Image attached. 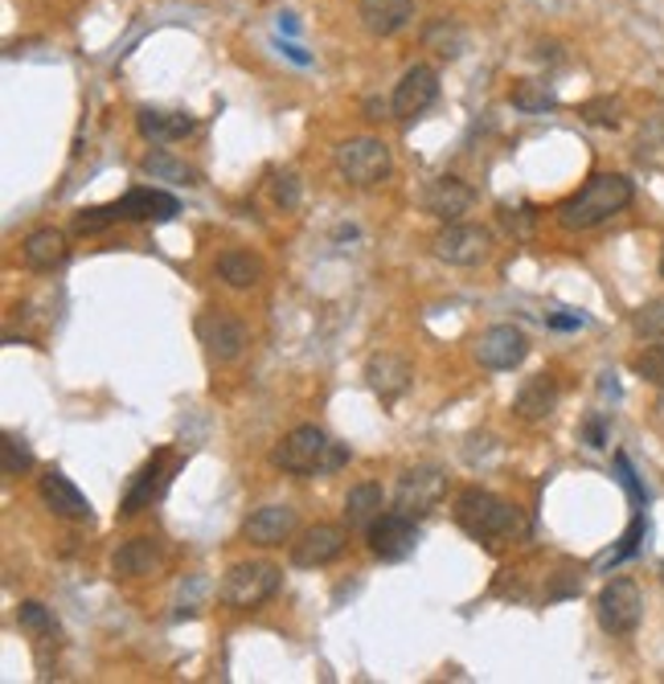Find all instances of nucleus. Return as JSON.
Instances as JSON below:
<instances>
[{"label": "nucleus", "instance_id": "obj_1", "mask_svg": "<svg viewBox=\"0 0 664 684\" xmlns=\"http://www.w3.org/2000/svg\"><path fill=\"white\" fill-rule=\"evenodd\" d=\"M632 197L635 185L623 172H595L574 197L558 205V221H562V230H595L607 218L623 214L632 205Z\"/></svg>", "mask_w": 664, "mask_h": 684}, {"label": "nucleus", "instance_id": "obj_2", "mask_svg": "<svg viewBox=\"0 0 664 684\" xmlns=\"http://www.w3.org/2000/svg\"><path fill=\"white\" fill-rule=\"evenodd\" d=\"M455 525H460L468 537L488 542V545L526 537V529H529L517 504L493 497V492H484V488H468V492H460V500H455Z\"/></svg>", "mask_w": 664, "mask_h": 684}, {"label": "nucleus", "instance_id": "obj_3", "mask_svg": "<svg viewBox=\"0 0 664 684\" xmlns=\"http://www.w3.org/2000/svg\"><path fill=\"white\" fill-rule=\"evenodd\" d=\"M279 582H283V570L275 561H238L226 570L222 578V603L234 611H255L263 607L267 598H275Z\"/></svg>", "mask_w": 664, "mask_h": 684}, {"label": "nucleus", "instance_id": "obj_4", "mask_svg": "<svg viewBox=\"0 0 664 684\" xmlns=\"http://www.w3.org/2000/svg\"><path fill=\"white\" fill-rule=\"evenodd\" d=\"M333 438L320 426H295L271 447V464L288 476H325Z\"/></svg>", "mask_w": 664, "mask_h": 684}, {"label": "nucleus", "instance_id": "obj_5", "mask_svg": "<svg viewBox=\"0 0 664 684\" xmlns=\"http://www.w3.org/2000/svg\"><path fill=\"white\" fill-rule=\"evenodd\" d=\"M337 172L357 189H370L378 181H386L390 172V148L373 136H353V140L337 144Z\"/></svg>", "mask_w": 664, "mask_h": 684}, {"label": "nucleus", "instance_id": "obj_6", "mask_svg": "<svg viewBox=\"0 0 664 684\" xmlns=\"http://www.w3.org/2000/svg\"><path fill=\"white\" fill-rule=\"evenodd\" d=\"M595 611H599V627L607 636H632L644 615V594L632 578H611L599 591Z\"/></svg>", "mask_w": 664, "mask_h": 684}, {"label": "nucleus", "instance_id": "obj_7", "mask_svg": "<svg viewBox=\"0 0 664 684\" xmlns=\"http://www.w3.org/2000/svg\"><path fill=\"white\" fill-rule=\"evenodd\" d=\"M198 341L205 344V357L217 365H230L247 349V324L226 308H210L198 316Z\"/></svg>", "mask_w": 664, "mask_h": 684}, {"label": "nucleus", "instance_id": "obj_8", "mask_svg": "<svg viewBox=\"0 0 664 684\" xmlns=\"http://www.w3.org/2000/svg\"><path fill=\"white\" fill-rule=\"evenodd\" d=\"M435 254L451 266H476L488 259L493 250V233L484 226H468V221H448L443 230L435 233Z\"/></svg>", "mask_w": 664, "mask_h": 684}, {"label": "nucleus", "instance_id": "obj_9", "mask_svg": "<svg viewBox=\"0 0 664 684\" xmlns=\"http://www.w3.org/2000/svg\"><path fill=\"white\" fill-rule=\"evenodd\" d=\"M443 488H448V476L439 471V467L423 464V467H410L406 476L398 480V492H394V504H398V513L406 516H427L439 504L443 497Z\"/></svg>", "mask_w": 664, "mask_h": 684}, {"label": "nucleus", "instance_id": "obj_10", "mask_svg": "<svg viewBox=\"0 0 664 684\" xmlns=\"http://www.w3.org/2000/svg\"><path fill=\"white\" fill-rule=\"evenodd\" d=\"M529 357V337L521 328L513 324H493L488 332H480L476 341V361L493 374H505V369H517L521 361Z\"/></svg>", "mask_w": 664, "mask_h": 684}, {"label": "nucleus", "instance_id": "obj_11", "mask_svg": "<svg viewBox=\"0 0 664 684\" xmlns=\"http://www.w3.org/2000/svg\"><path fill=\"white\" fill-rule=\"evenodd\" d=\"M418 545L415 516L406 513H382L370 525V554L378 561H406Z\"/></svg>", "mask_w": 664, "mask_h": 684}, {"label": "nucleus", "instance_id": "obj_12", "mask_svg": "<svg viewBox=\"0 0 664 684\" xmlns=\"http://www.w3.org/2000/svg\"><path fill=\"white\" fill-rule=\"evenodd\" d=\"M435 99H439V75L431 66H410L398 87H394L390 111H394V119H415V115L431 107Z\"/></svg>", "mask_w": 664, "mask_h": 684}, {"label": "nucleus", "instance_id": "obj_13", "mask_svg": "<svg viewBox=\"0 0 664 684\" xmlns=\"http://www.w3.org/2000/svg\"><path fill=\"white\" fill-rule=\"evenodd\" d=\"M472 205H476V189L468 185V181H460V176H439V181H431L427 193H423V209H427L431 218L443 221V226H448V221H460Z\"/></svg>", "mask_w": 664, "mask_h": 684}, {"label": "nucleus", "instance_id": "obj_14", "mask_svg": "<svg viewBox=\"0 0 664 684\" xmlns=\"http://www.w3.org/2000/svg\"><path fill=\"white\" fill-rule=\"evenodd\" d=\"M120 221H172L181 214V202L160 189H127L120 202H111Z\"/></svg>", "mask_w": 664, "mask_h": 684}, {"label": "nucleus", "instance_id": "obj_15", "mask_svg": "<svg viewBox=\"0 0 664 684\" xmlns=\"http://www.w3.org/2000/svg\"><path fill=\"white\" fill-rule=\"evenodd\" d=\"M340 554H345V529H340V525H312V529L292 545V566L316 570V566L337 561Z\"/></svg>", "mask_w": 664, "mask_h": 684}, {"label": "nucleus", "instance_id": "obj_16", "mask_svg": "<svg viewBox=\"0 0 664 684\" xmlns=\"http://www.w3.org/2000/svg\"><path fill=\"white\" fill-rule=\"evenodd\" d=\"M295 533V509L292 504H263L247 516L243 537L255 545H283Z\"/></svg>", "mask_w": 664, "mask_h": 684}, {"label": "nucleus", "instance_id": "obj_17", "mask_svg": "<svg viewBox=\"0 0 664 684\" xmlns=\"http://www.w3.org/2000/svg\"><path fill=\"white\" fill-rule=\"evenodd\" d=\"M410 377H415L410 361L394 357V353H378V357H370V365H365V381H370V389L382 402L402 398V394L410 389Z\"/></svg>", "mask_w": 664, "mask_h": 684}, {"label": "nucleus", "instance_id": "obj_18", "mask_svg": "<svg viewBox=\"0 0 664 684\" xmlns=\"http://www.w3.org/2000/svg\"><path fill=\"white\" fill-rule=\"evenodd\" d=\"M136 127L148 144H177V140H185V136H193V127L198 124H193V115H185V111L139 107Z\"/></svg>", "mask_w": 664, "mask_h": 684}, {"label": "nucleus", "instance_id": "obj_19", "mask_svg": "<svg viewBox=\"0 0 664 684\" xmlns=\"http://www.w3.org/2000/svg\"><path fill=\"white\" fill-rule=\"evenodd\" d=\"M357 16H361V25H365L373 37H394L398 30L410 25L415 0H361V4H357Z\"/></svg>", "mask_w": 664, "mask_h": 684}, {"label": "nucleus", "instance_id": "obj_20", "mask_svg": "<svg viewBox=\"0 0 664 684\" xmlns=\"http://www.w3.org/2000/svg\"><path fill=\"white\" fill-rule=\"evenodd\" d=\"M37 492H42L49 513L70 516V521H87V516H91V500L82 497L63 471H46V476L37 480Z\"/></svg>", "mask_w": 664, "mask_h": 684}, {"label": "nucleus", "instance_id": "obj_21", "mask_svg": "<svg viewBox=\"0 0 664 684\" xmlns=\"http://www.w3.org/2000/svg\"><path fill=\"white\" fill-rule=\"evenodd\" d=\"M160 561H165V549H160L156 537H132V542H124L115 549L111 570L124 578H144L153 574V570H160Z\"/></svg>", "mask_w": 664, "mask_h": 684}, {"label": "nucleus", "instance_id": "obj_22", "mask_svg": "<svg viewBox=\"0 0 664 684\" xmlns=\"http://www.w3.org/2000/svg\"><path fill=\"white\" fill-rule=\"evenodd\" d=\"M165 483H169V476H165V455H153V459L144 464V471L136 476V483L127 488L124 504H120V516L144 513V509H148V504L165 492Z\"/></svg>", "mask_w": 664, "mask_h": 684}, {"label": "nucleus", "instance_id": "obj_23", "mask_svg": "<svg viewBox=\"0 0 664 684\" xmlns=\"http://www.w3.org/2000/svg\"><path fill=\"white\" fill-rule=\"evenodd\" d=\"M21 254H25V266H33V271H54V266L66 263L70 247H66V233L63 230L42 226V230H33L30 238H25Z\"/></svg>", "mask_w": 664, "mask_h": 684}, {"label": "nucleus", "instance_id": "obj_24", "mask_svg": "<svg viewBox=\"0 0 664 684\" xmlns=\"http://www.w3.org/2000/svg\"><path fill=\"white\" fill-rule=\"evenodd\" d=\"M554 406H558V381L550 374L529 377L526 386L517 389V398H513V410H517L521 419H529V422L545 419Z\"/></svg>", "mask_w": 664, "mask_h": 684}, {"label": "nucleus", "instance_id": "obj_25", "mask_svg": "<svg viewBox=\"0 0 664 684\" xmlns=\"http://www.w3.org/2000/svg\"><path fill=\"white\" fill-rule=\"evenodd\" d=\"M382 504H386L382 483H357L345 497V525L349 529H370L373 521L382 516Z\"/></svg>", "mask_w": 664, "mask_h": 684}, {"label": "nucleus", "instance_id": "obj_26", "mask_svg": "<svg viewBox=\"0 0 664 684\" xmlns=\"http://www.w3.org/2000/svg\"><path fill=\"white\" fill-rule=\"evenodd\" d=\"M214 271L226 287H238V292H243V287H255V283L263 280V263H259L250 250H222Z\"/></svg>", "mask_w": 664, "mask_h": 684}, {"label": "nucleus", "instance_id": "obj_27", "mask_svg": "<svg viewBox=\"0 0 664 684\" xmlns=\"http://www.w3.org/2000/svg\"><path fill=\"white\" fill-rule=\"evenodd\" d=\"M139 169L148 172L153 181H169V185H198L201 181L198 169H189L185 160H177V156H169V152H148L139 160Z\"/></svg>", "mask_w": 664, "mask_h": 684}, {"label": "nucleus", "instance_id": "obj_28", "mask_svg": "<svg viewBox=\"0 0 664 684\" xmlns=\"http://www.w3.org/2000/svg\"><path fill=\"white\" fill-rule=\"evenodd\" d=\"M423 42L435 49V54H443V58H460L468 46V33L455 25V21H448V16H439V21H431L427 30H423Z\"/></svg>", "mask_w": 664, "mask_h": 684}, {"label": "nucleus", "instance_id": "obj_29", "mask_svg": "<svg viewBox=\"0 0 664 684\" xmlns=\"http://www.w3.org/2000/svg\"><path fill=\"white\" fill-rule=\"evenodd\" d=\"M509 99H513V107H517V111H529V115H533V111H550V107H558L554 91H550L545 82H533V78H526V82H517Z\"/></svg>", "mask_w": 664, "mask_h": 684}, {"label": "nucleus", "instance_id": "obj_30", "mask_svg": "<svg viewBox=\"0 0 664 684\" xmlns=\"http://www.w3.org/2000/svg\"><path fill=\"white\" fill-rule=\"evenodd\" d=\"M30 467H33L30 443L9 431V435L0 438V471H4V476H25Z\"/></svg>", "mask_w": 664, "mask_h": 684}, {"label": "nucleus", "instance_id": "obj_31", "mask_svg": "<svg viewBox=\"0 0 664 684\" xmlns=\"http://www.w3.org/2000/svg\"><path fill=\"white\" fill-rule=\"evenodd\" d=\"M16 627H21V631H30V636H37V639H46V636H54V631H58L54 615H49L42 603H33V598L16 607Z\"/></svg>", "mask_w": 664, "mask_h": 684}, {"label": "nucleus", "instance_id": "obj_32", "mask_svg": "<svg viewBox=\"0 0 664 684\" xmlns=\"http://www.w3.org/2000/svg\"><path fill=\"white\" fill-rule=\"evenodd\" d=\"M632 332L644 341H664V299H652L632 316Z\"/></svg>", "mask_w": 664, "mask_h": 684}, {"label": "nucleus", "instance_id": "obj_33", "mask_svg": "<svg viewBox=\"0 0 664 684\" xmlns=\"http://www.w3.org/2000/svg\"><path fill=\"white\" fill-rule=\"evenodd\" d=\"M632 369L644 377V381H652V386H664V344H649V349L632 361Z\"/></svg>", "mask_w": 664, "mask_h": 684}, {"label": "nucleus", "instance_id": "obj_34", "mask_svg": "<svg viewBox=\"0 0 664 684\" xmlns=\"http://www.w3.org/2000/svg\"><path fill=\"white\" fill-rule=\"evenodd\" d=\"M115 209H111V205H91V209H82V214H78L75 218V230L78 233H103L108 230V226H115Z\"/></svg>", "mask_w": 664, "mask_h": 684}, {"label": "nucleus", "instance_id": "obj_35", "mask_svg": "<svg viewBox=\"0 0 664 684\" xmlns=\"http://www.w3.org/2000/svg\"><path fill=\"white\" fill-rule=\"evenodd\" d=\"M583 119H590V124H599V127H616L619 124V103L616 99H595V103L583 107Z\"/></svg>", "mask_w": 664, "mask_h": 684}, {"label": "nucleus", "instance_id": "obj_36", "mask_svg": "<svg viewBox=\"0 0 664 684\" xmlns=\"http://www.w3.org/2000/svg\"><path fill=\"white\" fill-rule=\"evenodd\" d=\"M271 193H275V205H283V209H295V205H300V176H295V172H279L275 185H271Z\"/></svg>", "mask_w": 664, "mask_h": 684}, {"label": "nucleus", "instance_id": "obj_37", "mask_svg": "<svg viewBox=\"0 0 664 684\" xmlns=\"http://www.w3.org/2000/svg\"><path fill=\"white\" fill-rule=\"evenodd\" d=\"M616 471H619V480H623V488H628V497H632L635 509H644V488H640V480H635L628 455H616Z\"/></svg>", "mask_w": 664, "mask_h": 684}, {"label": "nucleus", "instance_id": "obj_38", "mask_svg": "<svg viewBox=\"0 0 664 684\" xmlns=\"http://www.w3.org/2000/svg\"><path fill=\"white\" fill-rule=\"evenodd\" d=\"M583 435H587V447H607V431H603V419H587V426H583Z\"/></svg>", "mask_w": 664, "mask_h": 684}, {"label": "nucleus", "instance_id": "obj_39", "mask_svg": "<svg viewBox=\"0 0 664 684\" xmlns=\"http://www.w3.org/2000/svg\"><path fill=\"white\" fill-rule=\"evenodd\" d=\"M644 140L661 144V148H664V111H661V115H652V119H649V127H644Z\"/></svg>", "mask_w": 664, "mask_h": 684}, {"label": "nucleus", "instance_id": "obj_40", "mask_svg": "<svg viewBox=\"0 0 664 684\" xmlns=\"http://www.w3.org/2000/svg\"><path fill=\"white\" fill-rule=\"evenodd\" d=\"M545 324L558 328V332H571V328H583V324H587V320H583V316H550Z\"/></svg>", "mask_w": 664, "mask_h": 684}, {"label": "nucleus", "instance_id": "obj_41", "mask_svg": "<svg viewBox=\"0 0 664 684\" xmlns=\"http://www.w3.org/2000/svg\"><path fill=\"white\" fill-rule=\"evenodd\" d=\"M279 30H283V33H300V21H295V13L279 16Z\"/></svg>", "mask_w": 664, "mask_h": 684}, {"label": "nucleus", "instance_id": "obj_42", "mask_svg": "<svg viewBox=\"0 0 664 684\" xmlns=\"http://www.w3.org/2000/svg\"><path fill=\"white\" fill-rule=\"evenodd\" d=\"M283 49H288V58H292V62H300V66H308V62H312V58H308V54H304V49H300V46H283Z\"/></svg>", "mask_w": 664, "mask_h": 684}, {"label": "nucleus", "instance_id": "obj_43", "mask_svg": "<svg viewBox=\"0 0 664 684\" xmlns=\"http://www.w3.org/2000/svg\"><path fill=\"white\" fill-rule=\"evenodd\" d=\"M661 275H664V254H661Z\"/></svg>", "mask_w": 664, "mask_h": 684}, {"label": "nucleus", "instance_id": "obj_44", "mask_svg": "<svg viewBox=\"0 0 664 684\" xmlns=\"http://www.w3.org/2000/svg\"><path fill=\"white\" fill-rule=\"evenodd\" d=\"M661 574H664V566H661Z\"/></svg>", "mask_w": 664, "mask_h": 684}]
</instances>
